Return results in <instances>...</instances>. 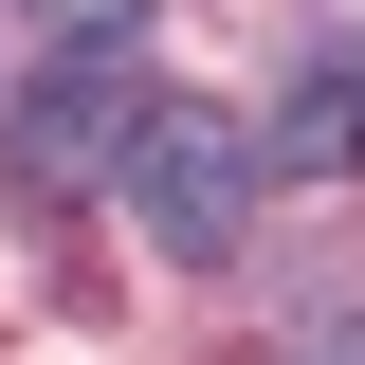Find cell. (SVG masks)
Masks as SVG:
<instances>
[{
  "instance_id": "277c9868",
  "label": "cell",
  "mask_w": 365,
  "mask_h": 365,
  "mask_svg": "<svg viewBox=\"0 0 365 365\" xmlns=\"http://www.w3.org/2000/svg\"><path fill=\"white\" fill-rule=\"evenodd\" d=\"M329 365H365V347H329Z\"/></svg>"
},
{
  "instance_id": "3957f363",
  "label": "cell",
  "mask_w": 365,
  "mask_h": 365,
  "mask_svg": "<svg viewBox=\"0 0 365 365\" xmlns=\"http://www.w3.org/2000/svg\"><path fill=\"white\" fill-rule=\"evenodd\" d=\"M274 165H311V182H365V55H347V73H311L292 110H274Z\"/></svg>"
},
{
  "instance_id": "7a4b0ae2",
  "label": "cell",
  "mask_w": 365,
  "mask_h": 365,
  "mask_svg": "<svg viewBox=\"0 0 365 365\" xmlns=\"http://www.w3.org/2000/svg\"><path fill=\"white\" fill-rule=\"evenodd\" d=\"M128 220H146V256H237V220H256V146L220 128V110H165V128L128 146Z\"/></svg>"
},
{
  "instance_id": "6da1fadb",
  "label": "cell",
  "mask_w": 365,
  "mask_h": 365,
  "mask_svg": "<svg viewBox=\"0 0 365 365\" xmlns=\"http://www.w3.org/2000/svg\"><path fill=\"white\" fill-rule=\"evenodd\" d=\"M146 128H165L146 37H128V19H91V37L19 91V128H0V146H19V201H73V182H128V146H146Z\"/></svg>"
}]
</instances>
